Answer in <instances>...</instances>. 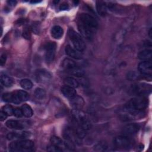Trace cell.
Masks as SVG:
<instances>
[{
	"mask_svg": "<svg viewBox=\"0 0 152 152\" xmlns=\"http://www.w3.org/2000/svg\"><path fill=\"white\" fill-rule=\"evenodd\" d=\"M98 27V23L92 15L82 13L80 14L78 21V28L85 39L91 40L93 39Z\"/></svg>",
	"mask_w": 152,
	"mask_h": 152,
	"instance_id": "obj_1",
	"label": "cell"
},
{
	"mask_svg": "<svg viewBox=\"0 0 152 152\" xmlns=\"http://www.w3.org/2000/svg\"><path fill=\"white\" fill-rule=\"evenodd\" d=\"M72 116L74 122L81 127L84 130H88L91 128V122L88 120L87 115L80 110L73 109L72 111Z\"/></svg>",
	"mask_w": 152,
	"mask_h": 152,
	"instance_id": "obj_2",
	"label": "cell"
},
{
	"mask_svg": "<svg viewBox=\"0 0 152 152\" xmlns=\"http://www.w3.org/2000/svg\"><path fill=\"white\" fill-rule=\"evenodd\" d=\"M148 102L144 96H138L130 99L125 104L124 109L144 110L148 106Z\"/></svg>",
	"mask_w": 152,
	"mask_h": 152,
	"instance_id": "obj_3",
	"label": "cell"
},
{
	"mask_svg": "<svg viewBox=\"0 0 152 152\" xmlns=\"http://www.w3.org/2000/svg\"><path fill=\"white\" fill-rule=\"evenodd\" d=\"M34 147V142L30 140L15 141L9 145L11 151H30Z\"/></svg>",
	"mask_w": 152,
	"mask_h": 152,
	"instance_id": "obj_4",
	"label": "cell"
},
{
	"mask_svg": "<svg viewBox=\"0 0 152 152\" xmlns=\"http://www.w3.org/2000/svg\"><path fill=\"white\" fill-rule=\"evenodd\" d=\"M68 36L75 49L80 52H83L85 49L86 45L82 36L72 28L68 30Z\"/></svg>",
	"mask_w": 152,
	"mask_h": 152,
	"instance_id": "obj_5",
	"label": "cell"
},
{
	"mask_svg": "<svg viewBox=\"0 0 152 152\" xmlns=\"http://www.w3.org/2000/svg\"><path fill=\"white\" fill-rule=\"evenodd\" d=\"M145 114L144 110L124 109V112L121 113L120 115V118L124 121H129L141 119L144 117Z\"/></svg>",
	"mask_w": 152,
	"mask_h": 152,
	"instance_id": "obj_6",
	"label": "cell"
},
{
	"mask_svg": "<svg viewBox=\"0 0 152 152\" xmlns=\"http://www.w3.org/2000/svg\"><path fill=\"white\" fill-rule=\"evenodd\" d=\"M62 67L66 71H69L73 75L81 77L83 75V71L77 66V64L72 59L65 58L62 62Z\"/></svg>",
	"mask_w": 152,
	"mask_h": 152,
	"instance_id": "obj_7",
	"label": "cell"
},
{
	"mask_svg": "<svg viewBox=\"0 0 152 152\" xmlns=\"http://www.w3.org/2000/svg\"><path fill=\"white\" fill-rule=\"evenodd\" d=\"M64 137L68 142L71 144H80L81 138L78 135L74 129L71 127H66L64 131Z\"/></svg>",
	"mask_w": 152,
	"mask_h": 152,
	"instance_id": "obj_8",
	"label": "cell"
},
{
	"mask_svg": "<svg viewBox=\"0 0 152 152\" xmlns=\"http://www.w3.org/2000/svg\"><path fill=\"white\" fill-rule=\"evenodd\" d=\"M132 91L138 96H144L151 93V86L145 83L136 84L132 86Z\"/></svg>",
	"mask_w": 152,
	"mask_h": 152,
	"instance_id": "obj_9",
	"label": "cell"
},
{
	"mask_svg": "<svg viewBox=\"0 0 152 152\" xmlns=\"http://www.w3.org/2000/svg\"><path fill=\"white\" fill-rule=\"evenodd\" d=\"M50 142L52 144L59 148L62 151H71L74 150V145L64 141L61 138L53 136L50 138Z\"/></svg>",
	"mask_w": 152,
	"mask_h": 152,
	"instance_id": "obj_10",
	"label": "cell"
},
{
	"mask_svg": "<svg viewBox=\"0 0 152 152\" xmlns=\"http://www.w3.org/2000/svg\"><path fill=\"white\" fill-rule=\"evenodd\" d=\"M113 144L115 147L120 149H128L131 146V141L128 137L121 135L114 138Z\"/></svg>",
	"mask_w": 152,
	"mask_h": 152,
	"instance_id": "obj_11",
	"label": "cell"
},
{
	"mask_svg": "<svg viewBox=\"0 0 152 152\" xmlns=\"http://www.w3.org/2000/svg\"><path fill=\"white\" fill-rule=\"evenodd\" d=\"M56 45L55 42H48L45 46V60L48 63L53 61L55 55Z\"/></svg>",
	"mask_w": 152,
	"mask_h": 152,
	"instance_id": "obj_12",
	"label": "cell"
},
{
	"mask_svg": "<svg viewBox=\"0 0 152 152\" xmlns=\"http://www.w3.org/2000/svg\"><path fill=\"white\" fill-rule=\"evenodd\" d=\"M138 69L139 72L146 76H151L152 73V64L151 61H142L138 64Z\"/></svg>",
	"mask_w": 152,
	"mask_h": 152,
	"instance_id": "obj_13",
	"label": "cell"
},
{
	"mask_svg": "<svg viewBox=\"0 0 152 152\" xmlns=\"http://www.w3.org/2000/svg\"><path fill=\"white\" fill-rule=\"evenodd\" d=\"M36 80L39 83H46L50 80L52 75L48 71L42 69L37 70L35 73Z\"/></svg>",
	"mask_w": 152,
	"mask_h": 152,
	"instance_id": "obj_14",
	"label": "cell"
},
{
	"mask_svg": "<svg viewBox=\"0 0 152 152\" xmlns=\"http://www.w3.org/2000/svg\"><path fill=\"white\" fill-rule=\"evenodd\" d=\"M2 99L4 102L13 103L15 104H19L22 102L17 93V91L12 93H4L2 96Z\"/></svg>",
	"mask_w": 152,
	"mask_h": 152,
	"instance_id": "obj_15",
	"label": "cell"
},
{
	"mask_svg": "<svg viewBox=\"0 0 152 152\" xmlns=\"http://www.w3.org/2000/svg\"><path fill=\"white\" fill-rule=\"evenodd\" d=\"M140 129V125L137 124H129L125 126L122 129L124 135L129 137L136 134Z\"/></svg>",
	"mask_w": 152,
	"mask_h": 152,
	"instance_id": "obj_16",
	"label": "cell"
},
{
	"mask_svg": "<svg viewBox=\"0 0 152 152\" xmlns=\"http://www.w3.org/2000/svg\"><path fill=\"white\" fill-rule=\"evenodd\" d=\"M5 125L8 128L10 129L20 130V129H23L26 126L27 123L23 121L10 119V120H8L6 122Z\"/></svg>",
	"mask_w": 152,
	"mask_h": 152,
	"instance_id": "obj_17",
	"label": "cell"
},
{
	"mask_svg": "<svg viewBox=\"0 0 152 152\" xmlns=\"http://www.w3.org/2000/svg\"><path fill=\"white\" fill-rule=\"evenodd\" d=\"M69 102L71 106L74 109L81 110L84 105V100L80 96H75L74 97L69 99Z\"/></svg>",
	"mask_w": 152,
	"mask_h": 152,
	"instance_id": "obj_18",
	"label": "cell"
},
{
	"mask_svg": "<svg viewBox=\"0 0 152 152\" xmlns=\"http://www.w3.org/2000/svg\"><path fill=\"white\" fill-rule=\"evenodd\" d=\"M65 51L66 54L70 57H72V58L77 59H80L82 58L83 55H82V53H81V52L75 49L72 48L69 45H67L65 47Z\"/></svg>",
	"mask_w": 152,
	"mask_h": 152,
	"instance_id": "obj_19",
	"label": "cell"
},
{
	"mask_svg": "<svg viewBox=\"0 0 152 152\" xmlns=\"http://www.w3.org/2000/svg\"><path fill=\"white\" fill-rule=\"evenodd\" d=\"M30 135L29 132H10L7 134V138L8 140H13L17 139L26 138Z\"/></svg>",
	"mask_w": 152,
	"mask_h": 152,
	"instance_id": "obj_20",
	"label": "cell"
},
{
	"mask_svg": "<svg viewBox=\"0 0 152 152\" xmlns=\"http://www.w3.org/2000/svg\"><path fill=\"white\" fill-rule=\"evenodd\" d=\"M61 92L65 97L69 99L77 95V92L75 88L67 86H64L61 88Z\"/></svg>",
	"mask_w": 152,
	"mask_h": 152,
	"instance_id": "obj_21",
	"label": "cell"
},
{
	"mask_svg": "<svg viewBox=\"0 0 152 152\" xmlns=\"http://www.w3.org/2000/svg\"><path fill=\"white\" fill-rule=\"evenodd\" d=\"M151 49H145L140 52L138 54V58L144 61H151L152 53Z\"/></svg>",
	"mask_w": 152,
	"mask_h": 152,
	"instance_id": "obj_22",
	"label": "cell"
},
{
	"mask_svg": "<svg viewBox=\"0 0 152 152\" xmlns=\"http://www.w3.org/2000/svg\"><path fill=\"white\" fill-rule=\"evenodd\" d=\"M64 33L63 28L59 26H55L51 29V36L56 39H60Z\"/></svg>",
	"mask_w": 152,
	"mask_h": 152,
	"instance_id": "obj_23",
	"label": "cell"
},
{
	"mask_svg": "<svg viewBox=\"0 0 152 152\" xmlns=\"http://www.w3.org/2000/svg\"><path fill=\"white\" fill-rule=\"evenodd\" d=\"M96 8H97V11L100 15L104 17L106 15L107 5L105 4V2L103 1H97V5H96Z\"/></svg>",
	"mask_w": 152,
	"mask_h": 152,
	"instance_id": "obj_24",
	"label": "cell"
},
{
	"mask_svg": "<svg viewBox=\"0 0 152 152\" xmlns=\"http://www.w3.org/2000/svg\"><path fill=\"white\" fill-rule=\"evenodd\" d=\"M1 83L4 86L10 87L13 84L14 81L12 78L10 76L2 73L1 74Z\"/></svg>",
	"mask_w": 152,
	"mask_h": 152,
	"instance_id": "obj_25",
	"label": "cell"
},
{
	"mask_svg": "<svg viewBox=\"0 0 152 152\" xmlns=\"http://www.w3.org/2000/svg\"><path fill=\"white\" fill-rule=\"evenodd\" d=\"M64 83L65 86L72 87L74 88H77L79 86L78 81L73 77H66L64 79Z\"/></svg>",
	"mask_w": 152,
	"mask_h": 152,
	"instance_id": "obj_26",
	"label": "cell"
},
{
	"mask_svg": "<svg viewBox=\"0 0 152 152\" xmlns=\"http://www.w3.org/2000/svg\"><path fill=\"white\" fill-rule=\"evenodd\" d=\"M21 109L22 110L23 116H24L25 117L30 118L33 116V112L31 107L29 105L27 104H24L23 105H22Z\"/></svg>",
	"mask_w": 152,
	"mask_h": 152,
	"instance_id": "obj_27",
	"label": "cell"
},
{
	"mask_svg": "<svg viewBox=\"0 0 152 152\" xmlns=\"http://www.w3.org/2000/svg\"><path fill=\"white\" fill-rule=\"evenodd\" d=\"M34 97L38 100H43L46 97V91L42 88H37L34 92Z\"/></svg>",
	"mask_w": 152,
	"mask_h": 152,
	"instance_id": "obj_28",
	"label": "cell"
},
{
	"mask_svg": "<svg viewBox=\"0 0 152 152\" xmlns=\"http://www.w3.org/2000/svg\"><path fill=\"white\" fill-rule=\"evenodd\" d=\"M20 86L22 88L26 90H29L32 88L33 83L31 80L28 79H23L20 81Z\"/></svg>",
	"mask_w": 152,
	"mask_h": 152,
	"instance_id": "obj_29",
	"label": "cell"
},
{
	"mask_svg": "<svg viewBox=\"0 0 152 152\" xmlns=\"http://www.w3.org/2000/svg\"><path fill=\"white\" fill-rule=\"evenodd\" d=\"M107 144L104 142H100L97 143L94 147V150L96 151H104L107 149Z\"/></svg>",
	"mask_w": 152,
	"mask_h": 152,
	"instance_id": "obj_30",
	"label": "cell"
},
{
	"mask_svg": "<svg viewBox=\"0 0 152 152\" xmlns=\"http://www.w3.org/2000/svg\"><path fill=\"white\" fill-rule=\"evenodd\" d=\"M21 101L24 102V101H27L29 99V94L27 92L24 91V90H17L16 91Z\"/></svg>",
	"mask_w": 152,
	"mask_h": 152,
	"instance_id": "obj_31",
	"label": "cell"
},
{
	"mask_svg": "<svg viewBox=\"0 0 152 152\" xmlns=\"http://www.w3.org/2000/svg\"><path fill=\"white\" fill-rule=\"evenodd\" d=\"M2 110H3L5 113L7 114V115H11L12 114H13V110H14V108L10 104H7L4 106L2 107Z\"/></svg>",
	"mask_w": 152,
	"mask_h": 152,
	"instance_id": "obj_32",
	"label": "cell"
},
{
	"mask_svg": "<svg viewBox=\"0 0 152 152\" xmlns=\"http://www.w3.org/2000/svg\"><path fill=\"white\" fill-rule=\"evenodd\" d=\"M47 150L48 151H50V152H61V151H62L59 148H58V147H56V145H55L52 144L51 145H49L47 147Z\"/></svg>",
	"mask_w": 152,
	"mask_h": 152,
	"instance_id": "obj_33",
	"label": "cell"
},
{
	"mask_svg": "<svg viewBox=\"0 0 152 152\" xmlns=\"http://www.w3.org/2000/svg\"><path fill=\"white\" fill-rule=\"evenodd\" d=\"M13 115L17 118H21L23 116V113L21 109L19 108H14L13 110Z\"/></svg>",
	"mask_w": 152,
	"mask_h": 152,
	"instance_id": "obj_34",
	"label": "cell"
},
{
	"mask_svg": "<svg viewBox=\"0 0 152 152\" xmlns=\"http://www.w3.org/2000/svg\"><path fill=\"white\" fill-rule=\"evenodd\" d=\"M23 36L25 38V39H30L31 37V34H30V31L27 29V30H25L23 33Z\"/></svg>",
	"mask_w": 152,
	"mask_h": 152,
	"instance_id": "obj_35",
	"label": "cell"
},
{
	"mask_svg": "<svg viewBox=\"0 0 152 152\" xmlns=\"http://www.w3.org/2000/svg\"><path fill=\"white\" fill-rule=\"evenodd\" d=\"M8 115L7 113H5L3 110H1L0 112V120L1 121H4L7 118Z\"/></svg>",
	"mask_w": 152,
	"mask_h": 152,
	"instance_id": "obj_36",
	"label": "cell"
},
{
	"mask_svg": "<svg viewBox=\"0 0 152 152\" xmlns=\"http://www.w3.org/2000/svg\"><path fill=\"white\" fill-rule=\"evenodd\" d=\"M6 55L5 54H2L1 56V65H3L5 63V61H6Z\"/></svg>",
	"mask_w": 152,
	"mask_h": 152,
	"instance_id": "obj_37",
	"label": "cell"
},
{
	"mask_svg": "<svg viewBox=\"0 0 152 152\" xmlns=\"http://www.w3.org/2000/svg\"><path fill=\"white\" fill-rule=\"evenodd\" d=\"M68 8H69V6L67 4H62L59 7V9L61 10H68Z\"/></svg>",
	"mask_w": 152,
	"mask_h": 152,
	"instance_id": "obj_38",
	"label": "cell"
},
{
	"mask_svg": "<svg viewBox=\"0 0 152 152\" xmlns=\"http://www.w3.org/2000/svg\"><path fill=\"white\" fill-rule=\"evenodd\" d=\"M17 1H14V0H10V1H7V3L10 6H15L16 4H17Z\"/></svg>",
	"mask_w": 152,
	"mask_h": 152,
	"instance_id": "obj_39",
	"label": "cell"
},
{
	"mask_svg": "<svg viewBox=\"0 0 152 152\" xmlns=\"http://www.w3.org/2000/svg\"><path fill=\"white\" fill-rule=\"evenodd\" d=\"M40 2V1H31L30 2H31V4H35V3H38V2Z\"/></svg>",
	"mask_w": 152,
	"mask_h": 152,
	"instance_id": "obj_40",
	"label": "cell"
},
{
	"mask_svg": "<svg viewBox=\"0 0 152 152\" xmlns=\"http://www.w3.org/2000/svg\"><path fill=\"white\" fill-rule=\"evenodd\" d=\"M151 28H150V29L149 33H148V34H149V36H150V37H151Z\"/></svg>",
	"mask_w": 152,
	"mask_h": 152,
	"instance_id": "obj_41",
	"label": "cell"
}]
</instances>
